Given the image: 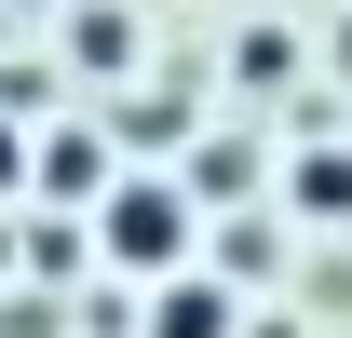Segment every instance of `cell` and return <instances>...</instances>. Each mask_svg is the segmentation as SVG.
Listing matches in <instances>:
<instances>
[{
  "label": "cell",
  "instance_id": "ba28073f",
  "mask_svg": "<svg viewBox=\"0 0 352 338\" xmlns=\"http://www.w3.org/2000/svg\"><path fill=\"white\" fill-rule=\"evenodd\" d=\"M14 176H28V122L0 109V190H14Z\"/></svg>",
  "mask_w": 352,
  "mask_h": 338
},
{
  "label": "cell",
  "instance_id": "7a4b0ae2",
  "mask_svg": "<svg viewBox=\"0 0 352 338\" xmlns=\"http://www.w3.org/2000/svg\"><path fill=\"white\" fill-rule=\"evenodd\" d=\"M28 190H54L68 216H95L109 190H122V176H109V135H95V122H54V135H28Z\"/></svg>",
  "mask_w": 352,
  "mask_h": 338
},
{
  "label": "cell",
  "instance_id": "277c9868",
  "mask_svg": "<svg viewBox=\"0 0 352 338\" xmlns=\"http://www.w3.org/2000/svg\"><path fill=\"white\" fill-rule=\"evenodd\" d=\"M68 54H82L95 82H122V68H135V14H122V0H82V14H68Z\"/></svg>",
  "mask_w": 352,
  "mask_h": 338
},
{
  "label": "cell",
  "instance_id": "6da1fadb",
  "mask_svg": "<svg viewBox=\"0 0 352 338\" xmlns=\"http://www.w3.org/2000/svg\"><path fill=\"white\" fill-rule=\"evenodd\" d=\"M82 230H95V257H109V271L176 284V271H190V244H204V203H190V176H122Z\"/></svg>",
  "mask_w": 352,
  "mask_h": 338
},
{
  "label": "cell",
  "instance_id": "3957f363",
  "mask_svg": "<svg viewBox=\"0 0 352 338\" xmlns=\"http://www.w3.org/2000/svg\"><path fill=\"white\" fill-rule=\"evenodd\" d=\"M149 338H244V311L217 271H176V284H149Z\"/></svg>",
  "mask_w": 352,
  "mask_h": 338
},
{
  "label": "cell",
  "instance_id": "8992f818",
  "mask_svg": "<svg viewBox=\"0 0 352 338\" xmlns=\"http://www.w3.org/2000/svg\"><path fill=\"white\" fill-rule=\"evenodd\" d=\"M176 135H190V95H135V109H122V135H109V149H176Z\"/></svg>",
  "mask_w": 352,
  "mask_h": 338
},
{
  "label": "cell",
  "instance_id": "5b68a950",
  "mask_svg": "<svg viewBox=\"0 0 352 338\" xmlns=\"http://www.w3.org/2000/svg\"><path fill=\"white\" fill-rule=\"evenodd\" d=\"M285 203L298 216H352V149H298L285 163Z\"/></svg>",
  "mask_w": 352,
  "mask_h": 338
},
{
  "label": "cell",
  "instance_id": "52a82bcc",
  "mask_svg": "<svg viewBox=\"0 0 352 338\" xmlns=\"http://www.w3.org/2000/svg\"><path fill=\"white\" fill-rule=\"evenodd\" d=\"M82 257H95V230H41V244H28V271H41V284H68Z\"/></svg>",
  "mask_w": 352,
  "mask_h": 338
}]
</instances>
